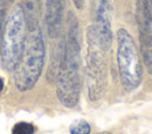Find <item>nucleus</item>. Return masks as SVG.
Returning <instances> with one entry per match:
<instances>
[{
    "mask_svg": "<svg viewBox=\"0 0 152 134\" xmlns=\"http://www.w3.org/2000/svg\"><path fill=\"white\" fill-rule=\"evenodd\" d=\"M26 30L21 6L15 5L5 23L0 53L2 68L7 71H14L21 58L26 40Z\"/></svg>",
    "mask_w": 152,
    "mask_h": 134,
    "instance_id": "39448f33",
    "label": "nucleus"
},
{
    "mask_svg": "<svg viewBox=\"0 0 152 134\" xmlns=\"http://www.w3.org/2000/svg\"><path fill=\"white\" fill-rule=\"evenodd\" d=\"M5 30V8L0 9V53H1V45H2V37Z\"/></svg>",
    "mask_w": 152,
    "mask_h": 134,
    "instance_id": "f8f14e48",
    "label": "nucleus"
},
{
    "mask_svg": "<svg viewBox=\"0 0 152 134\" xmlns=\"http://www.w3.org/2000/svg\"><path fill=\"white\" fill-rule=\"evenodd\" d=\"M99 134H113V133H110V132H102V133H99Z\"/></svg>",
    "mask_w": 152,
    "mask_h": 134,
    "instance_id": "f3484780",
    "label": "nucleus"
},
{
    "mask_svg": "<svg viewBox=\"0 0 152 134\" xmlns=\"http://www.w3.org/2000/svg\"><path fill=\"white\" fill-rule=\"evenodd\" d=\"M106 51L100 46L94 30L89 25L87 28V55H86V84L88 89V96L91 101L100 100L107 88V60L104 56Z\"/></svg>",
    "mask_w": 152,
    "mask_h": 134,
    "instance_id": "20e7f679",
    "label": "nucleus"
},
{
    "mask_svg": "<svg viewBox=\"0 0 152 134\" xmlns=\"http://www.w3.org/2000/svg\"><path fill=\"white\" fill-rule=\"evenodd\" d=\"M21 6L25 25L27 31H31L39 26V19L42 14V0H21Z\"/></svg>",
    "mask_w": 152,
    "mask_h": 134,
    "instance_id": "1a4fd4ad",
    "label": "nucleus"
},
{
    "mask_svg": "<svg viewBox=\"0 0 152 134\" xmlns=\"http://www.w3.org/2000/svg\"><path fill=\"white\" fill-rule=\"evenodd\" d=\"M84 2L86 0H72V4L77 9H82L84 7Z\"/></svg>",
    "mask_w": 152,
    "mask_h": 134,
    "instance_id": "ddd939ff",
    "label": "nucleus"
},
{
    "mask_svg": "<svg viewBox=\"0 0 152 134\" xmlns=\"http://www.w3.org/2000/svg\"><path fill=\"white\" fill-rule=\"evenodd\" d=\"M135 21L139 32V49L147 72L152 75V13L147 0H137Z\"/></svg>",
    "mask_w": 152,
    "mask_h": 134,
    "instance_id": "423d86ee",
    "label": "nucleus"
},
{
    "mask_svg": "<svg viewBox=\"0 0 152 134\" xmlns=\"http://www.w3.org/2000/svg\"><path fill=\"white\" fill-rule=\"evenodd\" d=\"M90 130H91L90 125L84 120H76L69 127L70 134H89Z\"/></svg>",
    "mask_w": 152,
    "mask_h": 134,
    "instance_id": "9d476101",
    "label": "nucleus"
},
{
    "mask_svg": "<svg viewBox=\"0 0 152 134\" xmlns=\"http://www.w3.org/2000/svg\"><path fill=\"white\" fill-rule=\"evenodd\" d=\"M148 5H150V8H151V13H152V0H148Z\"/></svg>",
    "mask_w": 152,
    "mask_h": 134,
    "instance_id": "dca6fc26",
    "label": "nucleus"
},
{
    "mask_svg": "<svg viewBox=\"0 0 152 134\" xmlns=\"http://www.w3.org/2000/svg\"><path fill=\"white\" fill-rule=\"evenodd\" d=\"M36 126L30 122H18L12 128V134H34Z\"/></svg>",
    "mask_w": 152,
    "mask_h": 134,
    "instance_id": "9b49d317",
    "label": "nucleus"
},
{
    "mask_svg": "<svg viewBox=\"0 0 152 134\" xmlns=\"http://www.w3.org/2000/svg\"><path fill=\"white\" fill-rule=\"evenodd\" d=\"M2 89H4V79L0 77V92L2 91Z\"/></svg>",
    "mask_w": 152,
    "mask_h": 134,
    "instance_id": "4468645a",
    "label": "nucleus"
},
{
    "mask_svg": "<svg viewBox=\"0 0 152 134\" xmlns=\"http://www.w3.org/2000/svg\"><path fill=\"white\" fill-rule=\"evenodd\" d=\"M56 94L66 108H74L81 95V42L78 23L74 13L66 18V31L57 52Z\"/></svg>",
    "mask_w": 152,
    "mask_h": 134,
    "instance_id": "f257e3e1",
    "label": "nucleus"
},
{
    "mask_svg": "<svg viewBox=\"0 0 152 134\" xmlns=\"http://www.w3.org/2000/svg\"><path fill=\"white\" fill-rule=\"evenodd\" d=\"M1 1H2V2H6V4H12V2H13V0H0V2H1Z\"/></svg>",
    "mask_w": 152,
    "mask_h": 134,
    "instance_id": "2eb2a0df",
    "label": "nucleus"
},
{
    "mask_svg": "<svg viewBox=\"0 0 152 134\" xmlns=\"http://www.w3.org/2000/svg\"><path fill=\"white\" fill-rule=\"evenodd\" d=\"M65 0H45V26L50 38L61 37L63 31Z\"/></svg>",
    "mask_w": 152,
    "mask_h": 134,
    "instance_id": "6e6552de",
    "label": "nucleus"
},
{
    "mask_svg": "<svg viewBox=\"0 0 152 134\" xmlns=\"http://www.w3.org/2000/svg\"><path fill=\"white\" fill-rule=\"evenodd\" d=\"M116 64L125 90L137 89L142 79V65L134 39L125 28H119L116 32Z\"/></svg>",
    "mask_w": 152,
    "mask_h": 134,
    "instance_id": "7ed1b4c3",
    "label": "nucleus"
},
{
    "mask_svg": "<svg viewBox=\"0 0 152 134\" xmlns=\"http://www.w3.org/2000/svg\"><path fill=\"white\" fill-rule=\"evenodd\" d=\"M45 62V45L39 26L28 31L21 58L14 69V83L18 90L28 91L38 82Z\"/></svg>",
    "mask_w": 152,
    "mask_h": 134,
    "instance_id": "f03ea898",
    "label": "nucleus"
},
{
    "mask_svg": "<svg viewBox=\"0 0 152 134\" xmlns=\"http://www.w3.org/2000/svg\"><path fill=\"white\" fill-rule=\"evenodd\" d=\"M91 28L97 38V42L103 51H108L113 42L112 17L109 0H91Z\"/></svg>",
    "mask_w": 152,
    "mask_h": 134,
    "instance_id": "0eeeda50",
    "label": "nucleus"
}]
</instances>
